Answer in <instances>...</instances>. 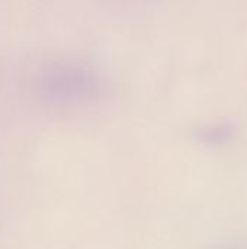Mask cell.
I'll list each match as a JSON object with an SVG mask.
<instances>
[]
</instances>
